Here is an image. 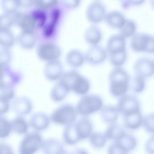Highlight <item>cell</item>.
<instances>
[{
    "mask_svg": "<svg viewBox=\"0 0 154 154\" xmlns=\"http://www.w3.org/2000/svg\"><path fill=\"white\" fill-rule=\"evenodd\" d=\"M110 91L116 97L124 95L129 88V76L124 69L120 67L114 69L109 76Z\"/></svg>",
    "mask_w": 154,
    "mask_h": 154,
    "instance_id": "6da1fadb",
    "label": "cell"
},
{
    "mask_svg": "<svg viewBox=\"0 0 154 154\" xmlns=\"http://www.w3.org/2000/svg\"><path fill=\"white\" fill-rule=\"evenodd\" d=\"M102 99L95 95H88L82 97L79 101L76 111L79 114L87 115L99 110L102 107Z\"/></svg>",
    "mask_w": 154,
    "mask_h": 154,
    "instance_id": "7a4b0ae2",
    "label": "cell"
},
{
    "mask_svg": "<svg viewBox=\"0 0 154 154\" xmlns=\"http://www.w3.org/2000/svg\"><path fill=\"white\" fill-rule=\"evenodd\" d=\"M131 46L136 52L154 54V36L143 33L135 34L131 39Z\"/></svg>",
    "mask_w": 154,
    "mask_h": 154,
    "instance_id": "3957f363",
    "label": "cell"
},
{
    "mask_svg": "<svg viewBox=\"0 0 154 154\" xmlns=\"http://www.w3.org/2000/svg\"><path fill=\"white\" fill-rule=\"evenodd\" d=\"M76 117V110L71 104L62 105L55 109L51 114V120L54 122L68 125L73 123Z\"/></svg>",
    "mask_w": 154,
    "mask_h": 154,
    "instance_id": "277c9868",
    "label": "cell"
},
{
    "mask_svg": "<svg viewBox=\"0 0 154 154\" xmlns=\"http://www.w3.org/2000/svg\"><path fill=\"white\" fill-rule=\"evenodd\" d=\"M137 141L133 136L125 133L109 147V154H127L136 146Z\"/></svg>",
    "mask_w": 154,
    "mask_h": 154,
    "instance_id": "5b68a950",
    "label": "cell"
},
{
    "mask_svg": "<svg viewBox=\"0 0 154 154\" xmlns=\"http://www.w3.org/2000/svg\"><path fill=\"white\" fill-rule=\"evenodd\" d=\"M43 141L40 135L37 132L27 134L21 142L19 152L21 154H31L42 148Z\"/></svg>",
    "mask_w": 154,
    "mask_h": 154,
    "instance_id": "8992f818",
    "label": "cell"
},
{
    "mask_svg": "<svg viewBox=\"0 0 154 154\" xmlns=\"http://www.w3.org/2000/svg\"><path fill=\"white\" fill-rule=\"evenodd\" d=\"M37 52L41 59L47 62L57 60L61 54L58 46L51 42H44L40 44L38 47Z\"/></svg>",
    "mask_w": 154,
    "mask_h": 154,
    "instance_id": "52a82bcc",
    "label": "cell"
},
{
    "mask_svg": "<svg viewBox=\"0 0 154 154\" xmlns=\"http://www.w3.org/2000/svg\"><path fill=\"white\" fill-rule=\"evenodd\" d=\"M117 107L119 112L123 116L140 111L138 100L135 97L131 95L121 96L119 100Z\"/></svg>",
    "mask_w": 154,
    "mask_h": 154,
    "instance_id": "ba28073f",
    "label": "cell"
},
{
    "mask_svg": "<svg viewBox=\"0 0 154 154\" xmlns=\"http://www.w3.org/2000/svg\"><path fill=\"white\" fill-rule=\"evenodd\" d=\"M125 38L120 34L114 35L110 38L107 44L109 57L127 54Z\"/></svg>",
    "mask_w": 154,
    "mask_h": 154,
    "instance_id": "9c48e42d",
    "label": "cell"
},
{
    "mask_svg": "<svg viewBox=\"0 0 154 154\" xmlns=\"http://www.w3.org/2000/svg\"><path fill=\"white\" fill-rule=\"evenodd\" d=\"M134 69L137 75L144 78L151 77L154 74L153 61L147 57L140 58L135 61Z\"/></svg>",
    "mask_w": 154,
    "mask_h": 154,
    "instance_id": "30bf717a",
    "label": "cell"
},
{
    "mask_svg": "<svg viewBox=\"0 0 154 154\" xmlns=\"http://www.w3.org/2000/svg\"><path fill=\"white\" fill-rule=\"evenodd\" d=\"M106 14L103 5L100 2H95L89 6L87 11L88 20L91 22L97 23L105 18Z\"/></svg>",
    "mask_w": 154,
    "mask_h": 154,
    "instance_id": "8fae6325",
    "label": "cell"
},
{
    "mask_svg": "<svg viewBox=\"0 0 154 154\" xmlns=\"http://www.w3.org/2000/svg\"><path fill=\"white\" fill-rule=\"evenodd\" d=\"M85 60L88 63L97 64L100 63L106 59L107 53L102 47L97 45H92L87 51Z\"/></svg>",
    "mask_w": 154,
    "mask_h": 154,
    "instance_id": "7c38bea8",
    "label": "cell"
},
{
    "mask_svg": "<svg viewBox=\"0 0 154 154\" xmlns=\"http://www.w3.org/2000/svg\"><path fill=\"white\" fill-rule=\"evenodd\" d=\"M46 77L50 81L60 79L63 74V67L57 60L47 62L44 70Z\"/></svg>",
    "mask_w": 154,
    "mask_h": 154,
    "instance_id": "4fadbf2b",
    "label": "cell"
},
{
    "mask_svg": "<svg viewBox=\"0 0 154 154\" xmlns=\"http://www.w3.org/2000/svg\"><path fill=\"white\" fill-rule=\"evenodd\" d=\"M11 107L13 111L20 115L28 114L31 111L32 103L28 98L20 97L15 98L12 102Z\"/></svg>",
    "mask_w": 154,
    "mask_h": 154,
    "instance_id": "5bb4252c",
    "label": "cell"
},
{
    "mask_svg": "<svg viewBox=\"0 0 154 154\" xmlns=\"http://www.w3.org/2000/svg\"><path fill=\"white\" fill-rule=\"evenodd\" d=\"M21 32H34L36 21L34 17L29 15L18 14L15 22Z\"/></svg>",
    "mask_w": 154,
    "mask_h": 154,
    "instance_id": "9a60e30c",
    "label": "cell"
},
{
    "mask_svg": "<svg viewBox=\"0 0 154 154\" xmlns=\"http://www.w3.org/2000/svg\"><path fill=\"white\" fill-rule=\"evenodd\" d=\"M50 122L48 116L42 112L33 114L30 120V125L35 130L41 131L47 128Z\"/></svg>",
    "mask_w": 154,
    "mask_h": 154,
    "instance_id": "2e32d148",
    "label": "cell"
},
{
    "mask_svg": "<svg viewBox=\"0 0 154 154\" xmlns=\"http://www.w3.org/2000/svg\"><path fill=\"white\" fill-rule=\"evenodd\" d=\"M42 148L45 154L65 153L62 144L58 140L54 139H48L44 141Z\"/></svg>",
    "mask_w": 154,
    "mask_h": 154,
    "instance_id": "e0dca14e",
    "label": "cell"
},
{
    "mask_svg": "<svg viewBox=\"0 0 154 154\" xmlns=\"http://www.w3.org/2000/svg\"><path fill=\"white\" fill-rule=\"evenodd\" d=\"M81 139L86 138L90 136L92 130V125L90 119L83 117L75 123Z\"/></svg>",
    "mask_w": 154,
    "mask_h": 154,
    "instance_id": "ac0fdd59",
    "label": "cell"
},
{
    "mask_svg": "<svg viewBox=\"0 0 154 154\" xmlns=\"http://www.w3.org/2000/svg\"><path fill=\"white\" fill-rule=\"evenodd\" d=\"M143 118L140 111L129 115L124 116L125 126L131 129L139 128L143 123Z\"/></svg>",
    "mask_w": 154,
    "mask_h": 154,
    "instance_id": "d6986e66",
    "label": "cell"
},
{
    "mask_svg": "<svg viewBox=\"0 0 154 154\" xmlns=\"http://www.w3.org/2000/svg\"><path fill=\"white\" fill-rule=\"evenodd\" d=\"M63 139L66 144L72 145L81 140L75 123L67 125L63 133Z\"/></svg>",
    "mask_w": 154,
    "mask_h": 154,
    "instance_id": "ffe728a7",
    "label": "cell"
},
{
    "mask_svg": "<svg viewBox=\"0 0 154 154\" xmlns=\"http://www.w3.org/2000/svg\"><path fill=\"white\" fill-rule=\"evenodd\" d=\"M69 91L68 87L60 80L51 90V98L55 101H60L65 98Z\"/></svg>",
    "mask_w": 154,
    "mask_h": 154,
    "instance_id": "44dd1931",
    "label": "cell"
},
{
    "mask_svg": "<svg viewBox=\"0 0 154 154\" xmlns=\"http://www.w3.org/2000/svg\"><path fill=\"white\" fill-rule=\"evenodd\" d=\"M119 112L117 107L106 106L101 109L100 115L102 120L105 122L112 123L116 120Z\"/></svg>",
    "mask_w": 154,
    "mask_h": 154,
    "instance_id": "7402d4cb",
    "label": "cell"
},
{
    "mask_svg": "<svg viewBox=\"0 0 154 154\" xmlns=\"http://www.w3.org/2000/svg\"><path fill=\"white\" fill-rule=\"evenodd\" d=\"M105 19L109 26L119 29L123 25L126 20L122 14L117 11L109 13L106 14Z\"/></svg>",
    "mask_w": 154,
    "mask_h": 154,
    "instance_id": "603a6c76",
    "label": "cell"
},
{
    "mask_svg": "<svg viewBox=\"0 0 154 154\" xmlns=\"http://www.w3.org/2000/svg\"><path fill=\"white\" fill-rule=\"evenodd\" d=\"M125 133L124 129L119 124L114 122L111 123L108 127L104 134L106 139L115 140Z\"/></svg>",
    "mask_w": 154,
    "mask_h": 154,
    "instance_id": "cb8c5ba5",
    "label": "cell"
},
{
    "mask_svg": "<svg viewBox=\"0 0 154 154\" xmlns=\"http://www.w3.org/2000/svg\"><path fill=\"white\" fill-rule=\"evenodd\" d=\"M6 66L2 67L0 84L12 86L17 83L18 77L10 70Z\"/></svg>",
    "mask_w": 154,
    "mask_h": 154,
    "instance_id": "d4e9b609",
    "label": "cell"
},
{
    "mask_svg": "<svg viewBox=\"0 0 154 154\" xmlns=\"http://www.w3.org/2000/svg\"><path fill=\"white\" fill-rule=\"evenodd\" d=\"M18 40L20 45L23 48L29 49L35 45L36 38L34 32H21Z\"/></svg>",
    "mask_w": 154,
    "mask_h": 154,
    "instance_id": "484cf974",
    "label": "cell"
},
{
    "mask_svg": "<svg viewBox=\"0 0 154 154\" xmlns=\"http://www.w3.org/2000/svg\"><path fill=\"white\" fill-rule=\"evenodd\" d=\"M101 33L100 30L96 26H92L86 30L85 38L87 42L92 45H96L100 41Z\"/></svg>",
    "mask_w": 154,
    "mask_h": 154,
    "instance_id": "4316f807",
    "label": "cell"
},
{
    "mask_svg": "<svg viewBox=\"0 0 154 154\" xmlns=\"http://www.w3.org/2000/svg\"><path fill=\"white\" fill-rule=\"evenodd\" d=\"M85 57L80 51L77 50H72L67 54L66 60L67 63L73 67H78L83 63Z\"/></svg>",
    "mask_w": 154,
    "mask_h": 154,
    "instance_id": "83f0119b",
    "label": "cell"
},
{
    "mask_svg": "<svg viewBox=\"0 0 154 154\" xmlns=\"http://www.w3.org/2000/svg\"><path fill=\"white\" fill-rule=\"evenodd\" d=\"M137 29L136 22L133 20L126 19L122 25L119 29V34L125 38L133 36Z\"/></svg>",
    "mask_w": 154,
    "mask_h": 154,
    "instance_id": "f1b7e54d",
    "label": "cell"
},
{
    "mask_svg": "<svg viewBox=\"0 0 154 154\" xmlns=\"http://www.w3.org/2000/svg\"><path fill=\"white\" fill-rule=\"evenodd\" d=\"M11 123L12 130L18 134H25L28 131V124L22 117H17L12 121Z\"/></svg>",
    "mask_w": 154,
    "mask_h": 154,
    "instance_id": "f546056e",
    "label": "cell"
},
{
    "mask_svg": "<svg viewBox=\"0 0 154 154\" xmlns=\"http://www.w3.org/2000/svg\"><path fill=\"white\" fill-rule=\"evenodd\" d=\"M14 42L13 34L9 29H0V44L6 48L11 46Z\"/></svg>",
    "mask_w": 154,
    "mask_h": 154,
    "instance_id": "4dcf8cb0",
    "label": "cell"
},
{
    "mask_svg": "<svg viewBox=\"0 0 154 154\" xmlns=\"http://www.w3.org/2000/svg\"><path fill=\"white\" fill-rule=\"evenodd\" d=\"M18 14L16 12L5 13L0 17V29H9L15 22Z\"/></svg>",
    "mask_w": 154,
    "mask_h": 154,
    "instance_id": "1f68e13d",
    "label": "cell"
},
{
    "mask_svg": "<svg viewBox=\"0 0 154 154\" xmlns=\"http://www.w3.org/2000/svg\"><path fill=\"white\" fill-rule=\"evenodd\" d=\"M145 87L144 78L136 75L133 77L129 82V88L134 92L139 93L143 91Z\"/></svg>",
    "mask_w": 154,
    "mask_h": 154,
    "instance_id": "d6a6232c",
    "label": "cell"
},
{
    "mask_svg": "<svg viewBox=\"0 0 154 154\" xmlns=\"http://www.w3.org/2000/svg\"><path fill=\"white\" fill-rule=\"evenodd\" d=\"M106 138L104 134L99 132H93L90 136L91 144L95 148H100L105 144Z\"/></svg>",
    "mask_w": 154,
    "mask_h": 154,
    "instance_id": "836d02e7",
    "label": "cell"
},
{
    "mask_svg": "<svg viewBox=\"0 0 154 154\" xmlns=\"http://www.w3.org/2000/svg\"><path fill=\"white\" fill-rule=\"evenodd\" d=\"M90 87L89 82L88 80L82 75L78 83L72 91L78 94L84 95L88 91Z\"/></svg>",
    "mask_w": 154,
    "mask_h": 154,
    "instance_id": "e575fe53",
    "label": "cell"
},
{
    "mask_svg": "<svg viewBox=\"0 0 154 154\" xmlns=\"http://www.w3.org/2000/svg\"><path fill=\"white\" fill-rule=\"evenodd\" d=\"M0 137L4 138L7 137L12 130L11 122L3 116H0Z\"/></svg>",
    "mask_w": 154,
    "mask_h": 154,
    "instance_id": "d590c367",
    "label": "cell"
},
{
    "mask_svg": "<svg viewBox=\"0 0 154 154\" xmlns=\"http://www.w3.org/2000/svg\"><path fill=\"white\" fill-rule=\"evenodd\" d=\"M3 9L6 13L16 12L19 6L18 0H2Z\"/></svg>",
    "mask_w": 154,
    "mask_h": 154,
    "instance_id": "8d00e7d4",
    "label": "cell"
},
{
    "mask_svg": "<svg viewBox=\"0 0 154 154\" xmlns=\"http://www.w3.org/2000/svg\"><path fill=\"white\" fill-rule=\"evenodd\" d=\"M14 96L13 87L9 85H0V98L9 100Z\"/></svg>",
    "mask_w": 154,
    "mask_h": 154,
    "instance_id": "74e56055",
    "label": "cell"
},
{
    "mask_svg": "<svg viewBox=\"0 0 154 154\" xmlns=\"http://www.w3.org/2000/svg\"><path fill=\"white\" fill-rule=\"evenodd\" d=\"M143 124L145 130L150 133H154V113L146 116L143 119Z\"/></svg>",
    "mask_w": 154,
    "mask_h": 154,
    "instance_id": "f35d334b",
    "label": "cell"
},
{
    "mask_svg": "<svg viewBox=\"0 0 154 154\" xmlns=\"http://www.w3.org/2000/svg\"><path fill=\"white\" fill-rule=\"evenodd\" d=\"M11 55L8 48L3 47L0 50V64L1 67L6 66L10 60Z\"/></svg>",
    "mask_w": 154,
    "mask_h": 154,
    "instance_id": "ab89813d",
    "label": "cell"
},
{
    "mask_svg": "<svg viewBox=\"0 0 154 154\" xmlns=\"http://www.w3.org/2000/svg\"><path fill=\"white\" fill-rule=\"evenodd\" d=\"M57 2V0H34L35 4L42 9L51 7L55 5Z\"/></svg>",
    "mask_w": 154,
    "mask_h": 154,
    "instance_id": "60d3db41",
    "label": "cell"
},
{
    "mask_svg": "<svg viewBox=\"0 0 154 154\" xmlns=\"http://www.w3.org/2000/svg\"><path fill=\"white\" fill-rule=\"evenodd\" d=\"M146 0H125L123 2V7L127 9L131 6H140L144 3Z\"/></svg>",
    "mask_w": 154,
    "mask_h": 154,
    "instance_id": "b9f144b4",
    "label": "cell"
},
{
    "mask_svg": "<svg viewBox=\"0 0 154 154\" xmlns=\"http://www.w3.org/2000/svg\"><path fill=\"white\" fill-rule=\"evenodd\" d=\"M145 149L147 152L154 154V135L150 137L146 142Z\"/></svg>",
    "mask_w": 154,
    "mask_h": 154,
    "instance_id": "7bdbcfd3",
    "label": "cell"
},
{
    "mask_svg": "<svg viewBox=\"0 0 154 154\" xmlns=\"http://www.w3.org/2000/svg\"><path fill=\"white\" fill-rule=\"evenodd\" d=\"M61 4L66 7L73 9L79 5L80 0H60Z\"/></svg>",
    "mask_w": 154,
    "mask_h": 154,
    "instance_id": "ee69618b",
    "label": "cell"
},
{
    "mask_svg": "<svg viewBox=\"0 0 154 154\" xmlns=\"http://www.w3.org/2000/svg\"><path fill=\"white\" fill-rule=\"evenodd\" d=\"M9 100L0 98V115L6 112L9 108Z\"/></svg>",
    "mask_w": 154,
    "mask_h": 154,
    "instance_id": "f6af8a7d",
    "label": "cell"
},
{
    "mask_svg": "<svg viewBox=\"0 0 154 154\" xmlns=\"http://www.w3.org/2000/svg\"><path fill=\"white\" fill-rule=\"evenodd\" d=\"M12 150L11 147L5 143H1L0 145V154H12Z\"/></svg>",
    "mask_w": 154,
    "mask_h": 154,
    "instance_id": "bcb514c9",
    "label": "cell"
},
{
    "mask_svg": "<svg viewBox=\"0 0 154 154\" xmlns=\"http://www.w3.org/2000/svg\"><path fill=\"white\" fill-rule=\"evenodd\" d=\"M19 6L28 8L35 4L34 0H18Z\"/></svg>",
    "mask_w": 154,
    "mask_h": 154,
    "instance_id": "7dc6e473",
    "label": "cell"
},
{
    "mask_svg": "<svg viewBox=\"0 0 154 154\" xmlns=\"http://www.w3.org/2000/svg\"><path fill=\"white\" fill-rule=\"evenodd\" d=\"M150 3L152 7L154 9V0H150Z\"/></svg>",
    "mask_w": 154,
    "mask_h": 154,
    "instance_id": "c3c4849f",
    "label": "cell"
},
{
    "mask_svg": "<svg viewBox=\"0 0 154 154\" xmlns=\"http://www.w3.org/2000/svg\"><path fill=\"white\" fill-rule=\"evenodd\" d=\"M153 63H154V61H153Z\"/></svg>",
    "mask_w": 154,
    "mask_h": 154,
    "instance_id": "681fc988",
    "label": "cell"
}]
</instances>
